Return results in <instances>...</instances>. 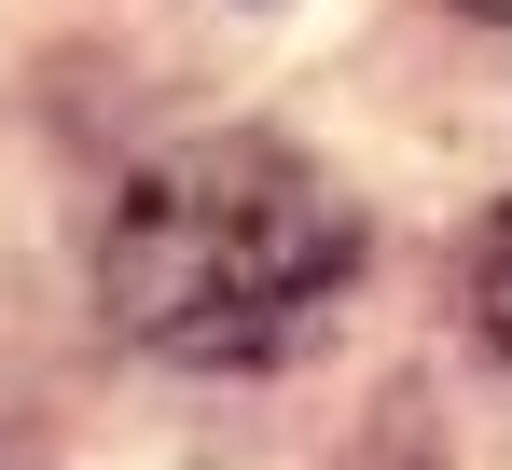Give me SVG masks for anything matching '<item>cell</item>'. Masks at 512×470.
Instances as JSON below:
<instances>
[{
	"mask_svg": "<svg viewBox=\"0 0 512 470\" xmlns=\"http://www.w3.org/2000/svg\"><path fill=\"white\" fill-rule=\"evenodd\" d=\"M360 277V208L319 153L222 125V139H180L111 194L97 235V291L125 318V346L194 360V374H236L277 360L305 318Z\"/></svg>",
	"mask_w": 512,
	"mask_h": 470,
	"instance_id": "1",
	"label": "cell"
},
{
	"mask_svg": "<svg viewBox=\"0 0 512 470\" xmlns=\"http://www.w3.org/2000/svg\"><path fill=\"white\" fill-rule=\"evenodd\" d=\"M485 332L512 346V208H499V235H485Z\"/></svg>",
	"mask_w": 512,
	"mask_h": 470,
	"instance_id": "2",
	"label": "cell"
},
{
	"mask_svg": "<svg viewBox=\"0 0 512 470\" xmlns=\"http://www.w3.org/2000/svg\"><path fill=\"white\" fill-rule=\"evenodd\" d=\"M471 14H499V28H512V0H471Z\"/></svg>",
	"mask_w": 512,
	"mask_h": 470,
	"instance_id": "3",
	"label": "cell"
}]
</instances>
